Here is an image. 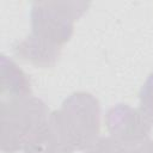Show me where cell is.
Instances as JSON below:
<instances>
[{
	"mask_svg": "<svg viewBox=\"0 0 153 153\" xmlns=\"http://www.w3.org/2000/svg\"><path fill=\"white\" fill-rule=\"evenodd\" d=\"M99 104L94 97L78 92L68 97L62 108L48 117L59 153H72L96 142L99 131Z\"/></svg>",
	"mask_w": 153,
	"mask_h": 153,
	"instance_id": "6da1fadb",
	"label": "cell"
},
{
	"mask_svg": "<svg viewBox=\"0 0 153 153\" xmlns=\"http://www.w3.org/2000/svg\"><path fill=\"white\" fill-rule=\"evenodd\" d=\"M88 7L87 2L45 1L35 2L31 8L32 37L61 49L73 33V23Z\"/></svg>",
	"mask_w": 153,
	"mask_h": 153,
	"instance_id": "7a4b0ae2",
	"label": "cell"
},
{
	"mask_svg": "<svg viewBox=\"0 0 153 153\" xmlns=\"http://www.w3.org/2000/svg\"><path fill=\"white\" fill-rule=\"evenodd\" d=\"M106 123L111 137L117 141H130L147 137L151 129V123L141 112L123 104L109 110Z\"/></svg>",
	"mask_w": 153,
	"mask_h": 153,
	"instance_id": "3957f363",
	"label": "cell"
},
{
	"mask_svg": "<svg viewBox=\"0 0 153 153\" xmlns=\"http://www.w3.org/2000/svg\"><path fill=\"white\" fill-rule=\"evenodd\" d=\"M49 117V116H48ZM25 153H59L57 143L47 121L31 135L24 146Z\"/></svg>",
	"mask_w": 153,
	"mask_h": 153,
	"instance_id": "277c9868",
	"label": "cell"
},
{
	"mask_svg": "<svg viewBox=\"0 0 153 153\" xmlns=\"http://www.w3.org/2000/svg\"><path fill=\"white\" fill-rule=\"evenodd\" d=\"M140 100L141 114L149 123L153 124V74L149 75L146 84L143 85L140 93Z\"/></svg>",
	"mask_w": 153,
	"mask_h": 153,
	"instance_id": "5b68a950",
	"label": "cell"
}]
</instances>
